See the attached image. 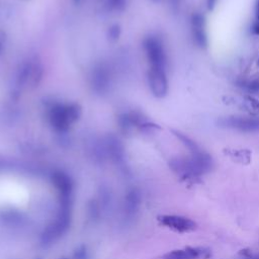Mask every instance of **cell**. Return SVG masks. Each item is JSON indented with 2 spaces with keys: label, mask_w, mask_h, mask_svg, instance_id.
<instances>
[{
  "label": "cell",
  "mask_w": 259,
  "mask_h": 259,
  "mask_svg": "<svg viewBox=\"0 0 259 259\" xmlns=\"http://www.w3.org/2000/svg\"><path fill=\"white\" fill-rule=\"evenodd\" d=\"M237 85L251 94L259 93V77L252 79H240L237 81Z\"/></svg>",
  "instance_id": "2e32d148"
},
{
  "label": "cell",
  "mask_w": 259,
  "mask_h": 259,
  "mask_svg": "<svg viewBox=\"0 0 259 259\" xmlns=\"http://www.w3.org/2000/svg\"><path fill=\"white\" fill-rule=\"evenodd\" d=\"M74 258L75 259H87L88 258V253L85 248V246H80L79 248L76 249L74 253Z\"/></svg>",
  "instance_id": "ffe728a7"
},
{
  "label": "cell",
  "mask_w": 259,
  "mask_h": 259,
  "mask_svg": "<svg viewBox=\"0 0 259 259\" xmlns=\"http://www.w3.org/2000/svg\"><path fill=\"white\" fill-rule=\"evenodd\" d=\"M171 1H172V3H173V4H176L179 0H171Z\"/></svg>",
  "instance_id": "cb8c5ba5"
},
{
  "label": "cell",
  "mask_w": 259,
  "mask_h": 259,
  "mask_svg": "<svg viewBox=\"0 0 259 259\" xmlns=\"http://www.w3.org/2000/svg\"><path fill=\"white\" fill-rule=\"evenodd\" d=\"M140 205V193L137 189L127 191L124 197V212L127 217H133L138 211Z\"/></svg>",
  "instance_id": "5bb4252c"
},
{
  "label": "cell",
  "mask_w": 259,
  "mask_h": 259,
  "mask_svg": "<svg viewBox=\"0 0 259 259\" xmlns=\"http://www.w3.org/2000/svg\"><path fill=\"white\" fill-rule=\"evenodd\" d=\"M125 0H108L109 6L113 9H121L124 5Z\"/></svg>",
  "instance_id": "44dd1931"
},
{
  "label": "cell",
  "mask_w": 259,
  "mask_h": 259,
  "mask_svg": "<svg viewBox=\"0 0 259 259\" xmlns=\"http://www.w3.org/2000/svg\"><path fill=\"white\" fill-rule=\"evenodd\" d=\"M226 155L231 157L234 161L242 163V164H248L251 160V153L248 150H225Z\"/></svg>",
  "instance_id": "9a60e30c"
},
{
  "label": "cell",
  "mask_w": 259,
  "mask_h": 259,
  "mask_svg": "<svg viewBox=\"0 0 259 259\" xmlns=\"http://www.w3.org/2000/svg\"><path fill=\"white\" fill-rule=\"evenodd\" d=\"M257 65H258V67H259V59H258V62H257Z\"/></svg>",
  "instance_id": "d4e9b609"
},
{
  "label": "cell",
  "mask_w": 259,
  "mask_h": 259,
  "mask_svg": "<svg viewBox=\"0 0 259 259\" xmlns=\"http://www.w3.org/2000/svg\"><path fill=\"white\" fill-rule=\"evenodd\" d=\"M157 219L162 226H165L177 233H189L193 232L197 228V224L194 221L181 215L163 214L159 215Z\"/></svg>",
  "instance_id": "ba28073f"
},
{
  "label": "cell",
  "mask_w": 259,
  "mask_h": 259,
  "mask_svg": "<svg viewBox=\"0 0 259 259\" xmlns=\"http://www.w3.org/2000/svg\"><path fill=\"white\" fill-rule=\"evenodd\" d=\"M71 205L61 204L60 211L56 218V220L44 231L41 234L40 242L44 245L51 244L58 240L68 229L70 225L71 214H70Z\"/></svg>",
  "instance_id": "3957f363"
},
{
  "label": "cell",
  "mask_w": 259,
  "mask_h": 259,
  "mask_svg": "<svg viewBox=\"0 0 259 259\" xmlns=\"http://www.w3.org/2000/svg\"><path fill=\"white\" fill-rule=\"evenodd\" d=\"M210 256V250L204 247H186L165 254L162 259H206Z\"/></svg>",
  "instance_id": "8fae6325"
},
{
  "label": "cell",
  "mask_w": 259,
  "mask_h": 259,
  "mask_svg": "<svg viewBox=\"0 0 259 259\" xmlns=\"http://www.w3.org/2000/svg\"><path fill=\"white\" fill-rule=\"evenodd\" d=\"M191 33L194 42L199 48H205L207 45L206 32H205V21L202 14L196 12L191 15Z\"/></svg>",
  "instance_id": "7c38bea8"
},
{
  "label": "cell",
  "mask_w": 259,
  "mask_h": 259,
  "mask_svg": "<svg viewBox=\"0 0 259 259\" xmlns=\"http://www.w3.org/2000/svg\"><path fill=\"white\" fill-rule=\"evenodd\" d=\"M76 1H77V0H76Z\"/></svg>",
  "instance_id": "83f0119b"
},
{
  "label": "cell",
  "mask_w": 259,
  "mask_h": 259,
  "mask_svg": "<svg viewBox=\"0 0 259 259\" xmlns=\"http://www.w3.org/2000/svg\"><path fill=\"white\" fill-rule=\"evenodd\" d=\"M252 32L254 34H259V0L256 1L255 6V20L252 25Z\"/></svg>",
  "instance_id": "d6986e66"
},
{
  "label": "cell",
  "mask_w": 259,
  "mask_h": 259,
  "mask_svg": "<svg viewBox=\"0 0 259 259\" xmlns=\"http://www.w3.org/2000/svg\"><path fill=\"white\" fill-rule=\"evenodd\" d=\"M218 124L221 127L234 128L242 132H258L259 131V118L251 116H239L230 115L221 117L218 120Z\"/></svg>",
  "instance_id": "8992f818"
},
{
  "label": "cell",
  "mask_w": 259,
  "mask_h": 259,
  "mask_svg": "<svg viewBox=\"0 0 259 259\" xmlns=\"http://www.w3.org/2000/svg\"><path fill=\"white\" fill-rule=\"evenodd\" d=\"M154 1H159V0H154Z\"/></svg>",
  "instance_id": "4316f807"
},
{
  "label": "cell",
  "mask_w": 259,
  "mask_h": 259,
  "mask_svg": "<svg viewBox=\"0 0 259 259\" xmlns=\"http://www.w3.org/2000/svg\"><path fill=\"white\" fill-rule=\"evenodd\" d=\"M105 149L115 162H121L123 160V147L120 141L114 136L107 137L105 141Z\"/></svg>",
  "instance_id": "4fadbf2b"
},
{
  "label": "cell",
  "mask_w": 259,
  "mask_h": 259,
  "mask_svg": "<svg viewBox=\"0 0 259 259\" xmlns=\"http://www.w3.org/2000/svg\"><path fill=\"white\" fill-rule=\"evenodd\" d=\"M170 168L185 181H196L212 167L211 157L199 150L190 153L189 157L174 158L169 163Z\"/></svg>",
  "instance_id": "6da1fadb"
},
{
  "label": "cell",
  "mask_w": 259,
  "mask_h": 259,
  "mask_svg": "<svg viewBox=\"0 0 259 259\" xmlns=\"http://www.w3.org/2000/svg\"><path fill=\"white\" fill-rule=\"evenodd\" d=\"M241 104L246 110H248L252 113H255V114L259 113V101L253 99L252 97H250V96L244 97L243 100L241 101Z\"/></svg>",
  "instance_id": "e0dca14e"
},
{
  "label": "cell",
  "mask_w": 259,
  "mask_h": 259,
  "mask_svg": "<svg viewBox=\"0 0 259 259\" xmlns=\"http://www.w3.org/2000/svg\"><path fill=\"white\" fill-rule=\"evenodd\" d=\"M90 79L93 90L99 94L104 93L110 85V72L105 65L100 64L92 70Z\"/></svg>",
  "instance_id": "30bf717a"
},
{
  "label": "cell",
  "mask_w": 259,
  "mask_h": 259,
  "mask_svg": "<svg viewBox=\"0 0 259 259\" xmlns=\"http://www.w3.org/2000/svg\"><path fill=\"white\" fill-rule=\"evenodd\" d=\"M143 48L149 63V68L166 69L167 57L162 39L157 35H148L144 38Z\"/></svg>",
  "instance_id": "277c9868"
},
{
  "label": "cell",
  "mask_w": 259,
  "mask_h": 259,
  "mask_svg": "<svg viewBox=\"0 0 259 259\" xmlns=\"http://www.w3.org/2000/svg\"><path fill=\"white\" fill-rule=\"evenodd\" d=\"M82 107L79 103L52 102L47 108V116L52 127L59 133H66L80 119Z\"/></svg>",
  "instance_id": "7a4b0ae2"
},
{
  "label": "cell",
  "mask_w": 259,
  "mask_h": 259,
  "mask_svg": "<svg viewBox=\"0 0 259 259\" xmlns=\"http://www.w3.org/2000/svg\"><path fill=\"white\" fill-rule=\"evenodd\" d=\"M4 46H5V33L0 31V55L2 54Z\"/></svg>",
  "instance_id": "7402d4cb"
},
{
  "label": "cell",
  "mask_w": 259,
  "mask_h": 259,
  "mask_svg": "<svg viewBox=\"0 0 259 259\" xmlns=\"http://www.w3.org/2000/svg\"><path fill=\"white\" fill-rule=\"evenodd\" d=\"M62 259H68V258H62Z\"/></svg>",
  "instance_id": "484cf974"
},
{
  "label": "cell",
  "mask_w": 259,
  "mask_h": 259,
  "mask_svg": "<svg viewBox=\"0 0 259 259\" xmlns=\"http://www.w3.org/2000/svg\"><path fill=\"white\" fill-rule=\"evenodd\" d=\"M215 3H217V0H206V6H207V9L209 11L213 10L214 6H215Z\"/></svg>",
  "instance_id": "603a6c76"
},
{
  "label": "cell",
  "mask_w": 259,
  "mask_h": 259,
  "mask_svg": "<svg viewBox=\"0 0 259 259\" xmlns=\"http://www.w3.org/2000/svg\"><path fill=\"white\" fill-rule=\"evenodd\" d=\"M51 180L59 192L60 202H71L73 181L70 176L63 171H54L52 173Z\"/></svg>",
  "instance_id": "9c48e42d"
},
{
  "label": "cell",
  "mask_w": 259,
  "mask_h": 259,
  "mask_svg": "<svg viewBox=\"0 0 259 259\" xmlns=\"http://www.w3.org/2000/svg\"><path fill=\"white\" fill-rule=\"evenodd\" d=\"M147 78L150 90L155 97L163 98L167 95L169 86L166 69L149 68Z\"/></svg>",
  "instance_id": "52a82bcc"
},
{
  "label": "cell",
  "mask_w": 259,
  "mask_h": 259,
  "mask_svg": "<svg viewBox=\"0 0 259 259\" xmlns=\"http://www.w3.org/2000/svg\"><path fill=\"white\" fill-rule=\"evenodd\" d=\"M117 122L119 128L124 134L130 133L133 128H138L141 132H150L151 130L159 128L156 123L150 121L147 116L137 110H132L130 112H123L119 114L117 117Z\"/></svg>",
  "instance_id": "5b68a950"
},
{
  "label": "cell",
  "mask_w": 259,
  "mask_h": 259,
  "mask_svg": "<svg viewBox=\"0 0 259 259\" xmlns=\"http://www.w3.org/2000/svg\"><path fill=\"white\" fill-rule=\"evenodd\" d=\"M120 32H121L120 26L117 25V24H113V25H111V26L108 28V31H107L108 38H109L110 40H116V39L119 37Z\"/></svg>",
  "instance_id": "ac0fdd59"
}]
</instances>
